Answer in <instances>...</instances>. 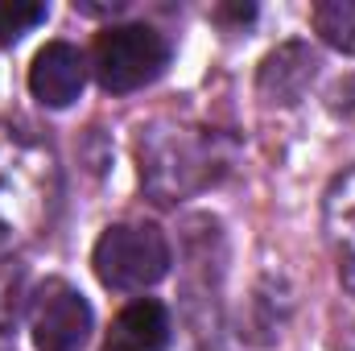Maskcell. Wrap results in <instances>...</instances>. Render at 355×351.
<instances>
[{"mask_svg": "<svg viewBox=\"0 0 355 351\" xmlns=\"http://www.w3.org/2000/svg\"><path fill=\"white\" fill-rule=\"evenodd\" d=\"M137 162H141L145 194L162 207H174L223 178L227 162H232V145L207 124L157 120L141 132Z\"/></svg>", "mask_w": 355, "mask_h": 351, "instance_id": "obj_1", "label": "cell"}, {"mask_svg": "<svg viewBox=\"0 0 355 351\" xmlns=\"http://www.w3.org/2000/svg\"><path fill=\"white\" fill-rule=\"evenodd\" d=\"M54 198L50 149L0 124V248L29 236Z\"/></svg>", "mask_w": 355, "mask_h": 351, "instance_id": "obj_2", "label": "cell"}, {"mask_svg": "<svg viewBox=\"0 0 355 351\" xmlns=\"http://www.w3.org/2000/svg\"><path fill=\"white\" fill-rule=\"evenodd\" d=\"M95 277L116 293H137L170 273V240L153 223H112L95 240Z\"/></svg>", "mask_w": 355, "mask_h": 351, "instance_id": "obj_3", "label": "cell"}, {"mask_svg": "<svg viewBox=\"0 0 355 351\" xmlns=\"http://www.w3.org/2000/svg\"><path fill=\"white\" fill-rule=\"evenodd\" d=\"M170 54V37L153 25H112L95 37V79L112 95H128L162 79Z\"/></svg>", "mask_w": 355, "mask_h": 351, "instance_id": "obj_4", "label": "cell"}, {"mask_svg": "<svg viewBox=\"0 0 355 351\" xmlns=\"http://www.w3.org/2000/svg\"><path fill=\"white\" fill-rule=\"evenodd\" d=\"M29 335L37 351H79L91 335L87 298L62 277L42 281L29 298Z\"/></svg>", "mask_w": 355, "mask_h": 351, "instance_id": "obj_5", "label": "cell"}, {"mask_svg": "<svg viewBox=\"0 0 355 351\" xmlns=\"http://www.w3.org/2000/svg\"><path fill=\"white\" fill-rule=\"evenodd\" d=\"M87 83V58L71 42H50L33 54L29 67V91L46 108H71Z\"/></svg>", "mask_w": 355, "mask_h": 351, "instance_id": "obj_6", "label": "cell"}, {"mask_svg": "<svg viewBox=\"0 0 355 351\" xmlns=\"http://www.w3.org/2000/svg\"><path fill=\"white\" fill-rule=\"evenodd\" d=\"M314 75H318V58H314V50L302 46V42H285V46H277L265 62H261L257 91H261L265 103H281V108H289V103H297V99L306 95V87L314 83Z\"/></svg>", "mask_w": 355, "mask_h": 351, "instance_id": "obj_7", "label": "cell"}, {"mask_svg": "<svg viewBox=\"0 0 355 351\" xmlns=\"http://www.w3.org/2000/svg\"><path fill=\"white\" fill-rule=\"evenodd\" d=\"M170 348V310L157 298L128 302L103 339V351H166Z\"/></svg>", "mask_w": 355, "mask_h": 351, "instance_id": "obj_8", "label": "cell"}, {"mask_svg": "<svg viewBox=\"0 0 355 351\" xmlns=\"http://www.w3.org/2000/svg\"><path fill=\"white\" fill-rule=\"evenodd\" d=\"M322 219H327V236H331V248L339 261V277L355 293V170H343L327 186Z\"/></svg>", "mask_w": 355, "mask_h": 351, "instance_id": "obj_9", "label": "cell"}, {"mask_svg": "<svg viewBox=\"0 0 355 351\" xmlns=\"http://www.w3.org/2000/svg\"><path fill=\"white\" fill-rule=\"evenodd\" d=\"M314 29L327 46L355 54V0H322L314 8Z\"/></svg>", "mask_w": 355, "mask_h": 351, "instance_id": "obj_10", "label": "cell"}, {"mask_svg": "<svg viewBox=\"0 0 355 351\" xmlns=\"http://www.w3.org/2000/svg\"><path fill=\"white\" fill-rule=\"evenodd\" d=\"M46 4H33V0H0V42H17L25 37L29 29H37L46 21Z\"/></svg>", "mask_w": 355, "mask_h": 351, "instance_id": "obj_11", "label": "cell"}, {"mask_svg": "<svg viewBox=\"0 0 355 351\" xmlns=\"http://www.w3.org/2000/svg\"><path fill=\"white\" fill-rule=\"evenodd\" d=\"M21 298H25V281H21V268L12 264H0V339L17 327V314H21Z\"/></svg>", "mask_w": 355, "mask_h": 351, "instance_id": "obj_12", "label": "cell"}, {"mask_svg": "<svg viewBox=\"0 0 355 351\" xmlns=\"http://www.w3.org/2000/svg\"><path fill=\"white\" fill-rule=\"evenodd\" d=\"M339 351H355V327L343 335V339H339Z\"/></svg>", "mask_w": 355, "mask_h": 351, "instance_id": "obj_13", "label": "cell"}]
</instances>
